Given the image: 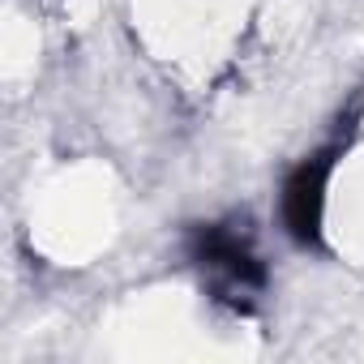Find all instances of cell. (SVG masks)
<instances>
[{"label":"cell","mask_w":364,"mask_h":364,"mask_svg":"<svg viewBox=\"0 0 364 364\" xmlns=\"http://www.w3.org/2000/svg\"><path fill=\"white\" fill-rule=\"evenodd\" d=\"M185 257L198 270L206 296L236 317L257 313L262 296L270 291V266L245 215L193 223L185 232Z\"/></svg>","instance_id":"cell-1"},{"label":"cell","mask_w":364,"mask_h":364,"mask_svg":"<svg viewBox=\"0 0 364 364\" xmlns=\"http://www.w3.org/2000/svg\"><path fill=\"white\" fill-rule=\"evenodd\" d=\"M360 133V107H347V116L334 124L326 141H317L309 154H300L279 185V228L300 253H326V210H330V185L343 154L351 150Z\"/></svg>","instance_id":"cell-2"}]
</instances>
